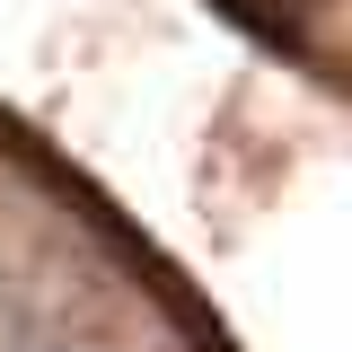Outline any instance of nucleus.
Segmentation results:
<instances>
[{"label": "nucleus", "instance_id": "nucleus-1", "mask_svg": "<svg viewBox=\"0 0 352 352\" xmlns=\"http://www.w3.org/2000/svg\"><path fill=\"white\" fill-rule=\"evenodd\" d=\"M44 352H80V344H44Z\"/></svg>", "mask_w": 352, "mask_h": 352}]
</instances>
